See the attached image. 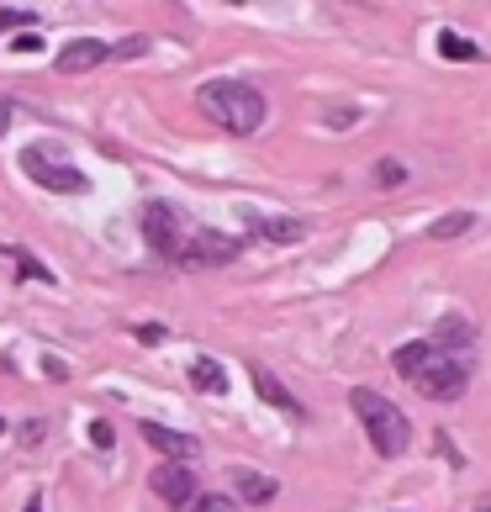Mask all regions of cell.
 Here are the masks:
<instances>
[{
  "mask_svg": "<svg viewBox=\"0 0 491 512\" xmlns=\"http://www.w3.org/2000/svg\"><path fill=\"white\" fill-rule=\"evenodd\" d=\"M391 365H396L402 381L418 386L428 402H455V396H465V386H470V370L455 354H439L433 344H402L391 354Z\"/></svg>",
  "mask_w": 491,
  "mask_h": 512,
  "instance_id": "6da1fadb",
  "label": "cell"
},
{
  "mask_svg": "<svg viewBox=\"0 0 491 512\" xmlns=\"http://www.w3.org/2000/svg\"><path fill=\"white\" fill-rule=\"evenodd\" d=\"M196 101H201L206 117H212L222 132H233V138H249V132L264 127V96L243 80H206L196 90Z\"/></svg>",
  "mask_w": 491,
  "mask_h": 512,
  "instance_id": "7a4b0ae2",
  "label": "cell"
},
{
  "mask_svg": "<svg viewBox=\"0 0 491 512\" xmlns=\"http://www.w3.org/2000/svg\"><path fill=\"white\" fill-rule=\"evenodd\" d=\"M354 402V412H360V423H365V439L375 444V454L381 460H396V454H407V444H412V423H407V412L396 407V402H386L381 391H354L349 396Z\"/></svg>",
  "mask_w": 491,
  "mask_h": 512,
  "instance_id": "3957f363",
  "label": "cell"
},
{
  "mask_svg": "<svg viewBox=\"0 0 491 512\" xmlns=\"http://www.w3.org/2000/svg\"><path fill=\"white\" fill-rule=\"evenodd\" d=\"M143 238H148V249H154L159 259L180 264L185 243H191V227L180 222V212H175L169 201H148V206H143Z\"/></svg>",
  "mask_w": 491,
  "mask_h": 512,
  "instance_id": "277c9868",
  "label": "cell"
},
{
  "mask_svg": "<svg viewBox=\"0 0 491 512\" xmlns=\"http://www.w3.org/2000/svg\"><path fill=\"white\" fill-rule=\"evenodd\" d=\"M22 169H27L37 185H48V191H59V196H85V191H90V180L80 175V169L48 159L43 148H27V154H22Z\"/></svg>",
  "mask_w": 491,
  "mask_h": 512,
  "instance_id": "5b68a950",
  "label": "cell"
},
{
  "mask_svg": "<svg viewBox=\"0 0 491 512\" xmlns=\"http://www.w3.org/2000/svg\"><path fill=\"white\" fill-rule=\"evenodd\" d=\"M228 259H238V238H222V233H191L180 254L185 270H206V264H228Z\"/></svg>",
  "mask_w": 491,
  "mask_h": 512,
  "instance_id": "8992f818",
  "label": "cell"
},
{
  "mask_svg": "<svg viewBox=\"0 0 491 512\" xmlns=\"http://www.w3.org/2000/svg\"><path fill=\"white\" fill-rule=\"evenodd\" d=\"M138 433H143V439H148V444H154V449L164 454L169 465H185V460H196V449H201V444L191 439V433H175V428H164V423H143Z\"/></svg>",
  "mask_w": 491,
  "mask_h": 512,
  "instance_id": "52a82bcc",
  "label": "cell"
},
{
  "mask_svg": "<svg viewBox=\"0 0 491 512\" xmlns=\"http://www.w3.org/2000/svg\"><path fill=\"white\" fill-rule=\"evenodd\" d=\"M106 59H111V48L101 43V37H74L59 59H53V69H59V74H85V69H96Z\"/></svg>",
  "mask_w": 491,
  "mask_h": 512,
  "instance_id": "ba28073f",
  "label": "cell"
},
{
  "mask_svg": "<svg viewBox=\"0 0 491 512\" xmlns=\"http://www.w3.org/2000/svg\"><path fill=\"white\" fill-rule=\"evenodd\" d=\"M148 481H154V491H159L169 507H191L196 502V476L185 465H159Z\"/></svg>",
  "mask_w": 491,
  "mask_h": 512,
  "instance_id": "9c48e42d",
  "label": "cell"
},
{
  "mask_svg": "<svg viewBox=\"0 0 491 512\" xmlns=\"http://www.w3.org/2000/svg\"><path fill=\"white\" fill-rule=\"evenodd\" d=\"M470 338H476V322L460 317V312H449V317L433 322V349H439V354H460V349H470Z\"/></svg>",
  "mask_w": 491,
  "mask_h": 512,
  "instance_id": "30bf717a",
  "label": "cell"
},
{
  "mask_svg": "<svg viewBox=\"0 0 491 512\" xmlns=\"http://www.w3.org/2000/svg\"><path fill=\"white\" fill-rule=\"evenodd\" d=\"M254 391H259V396H264V402H270V407H280V412L301 417V402H296V396H291L286 386H280V381H275V375L264 370V365H254Z\"/></svg>",
  "mask_w": 491,
  "mask_h": 512,
  "instance_id": "8fae6325",
  "label": "cell"
},
{
  "mask_svg": "<svg viewBox=\"0 0 491 512\" xmlns=\"http://www.w3.org/2000/svg\"><path fill=\"white\" fill-rule=\"evenodd\" d=\"M233 481H238V497H243V502H254V507L275 502V491H280L270 476H259V470H233Z\"/></svg>",
  "mask_w": 491,
  "mask_h": 512,
  "instance_id": "7c38bea8",
  "label": "cell"
},
{
  "mask_svg": "<svg viewBox=\"0 0 491 512\" xmlns=\"http://www.w3.org/2000/svg\"><path fill=\"white\" fill-rule=\"evenodd\" d=\"M191 386L206 391V396H222L228 391V370H222L217 359H191Z\"/></svg>",
  "mask_w": 491,
  "mask_h": 512,
  "instance_id": "4fadbf2b",
  "label": "cell"
},
{
  "mask_svg": "<svg viewBox=\"0 0 491 512\" xmlns=\"http://www.w3.org/2000/svg\"><path fill=\"white\" fill-rule=\"evenodd\" d=\"M439 53H444V59H460V64L481 59V48L470 43V37H460V32H439Z\"/></svg>",
  "mask_w": 491,
  "mask_h": 512,
  "instance_id": "5bb4252c",
  "label": "cell"
},
{
  "mask_svg": "<svg viewBox=\"0 0 491 512\" xmlns=\"http://www.w3.org/2000/svg\"><path fill=\"white\" fill-rule=\"evenodd\" d=\"M43 22V11H32V6H0V32H27Z\"/></svg>",
  "mask_w": 491,
  "mask_h": 512,
  "instance_id": "9a60e30c",
  "label": "cell"
},
{
  "mask_svg": "<svg viewBox=\"0 0 491 512\" xmlns=\"http://www.w3.org/2000/svg\"><path fill=\"white\" fill-rule=\"evenodd\" d=\"M259 233L275 238V243H296L301 233H307V227H301L296 217H270V222H259Z\"/></svg>",
  "mask_w": 491,
  "mask_h": 512,
  "instance_id": "2e32d148",
  "label": "cell"
},
{
  "mask_svg": "<svg viewBox=\"0 0 491 512\" xmlns=\"http://www.w3.org/2000/svg\"><path fill=\"white\" fill-rule=\"evenodd\" d=\"M470 222H476L470 212H449V217H439L428 227V238H460V233H470Z\"/></svg>",
  "mask_w": 491,
  "mask_h": 512,
  "instance_id": "e0dca14e",
  "label": "cell"
},
{
  "mask_svg": "<svg viewBox=\"0 0 491 512\" xmlns=\"http://www.w3.org/2000/svg\"><path fill=\"white\" fill-rule=\"evenodd\" d=\"M402 180H407V169L396 164V159H381V164H375V185H381V191H396Z\"/></svg>",
  "mask_w": 491,
  "mask_h": 512,
  "instance_id": "ac0fdd59",
  "label": "cell"
},
{
  "mask_svg": "<svg viewBox=\"0 0 491 512\" xmlns=\"http://www.w3.org/2000/svg\"><path fill=\"white\" fill-rule=\"evenodd\" d=\"M0 254H11L16 264H22V275H27V280H48V286H53V275H48V270H43V264H37L27 249H0Z\"/></svg>",
  "mask_w": 491,
  "mask_h": 512,
  "instance_id": "d6986e66",
  "label": "cell"
},
{
  "mask_svg": "<svg viewBox=\"0 0 491 512\" xmlns=\"http://www.w3.org/2000/svg\"><path fill=\"white\" fill-rule=\"evenodd\" d=\"M185 512H238V502H233V497H217V491H212V497H196Z\"/></svg>",
  "mask_w": 491,
  "mask_h": 512,
  "instance_id": "ffe728a7",
  "label": "cell"
},
{
  "mask_svg": "<svg viewBox=\"0 0 491 512\" xmlns=\"http://www.w3.org/2000/svg\"><path fill=\"white\" fill-rule=\"evenodd\" d=\"M90 444H96L101 454H106L111 444H117V433H111V423H106V417H96V423H90Z\"/></svg>",
  "mask_w": 491,
  "mask_h": 512,
  "instance_id": "44dd1931",
  "label": "cell"
},
{
  "mask_svg": "<svg viewBox=\"0 0 491 512\" xmlns=\"http://www.w3.org/2000/svg\"><path fill=\"white\" fill-rule=\"evenodd\" d=\"M22 444H27V449H37V444H43V417H32V423L22 428Z\"/></svg>",
  "mask_w": 491,
  "mask_h": 512,
  "instance_id": "7402d4cb",
  "label": "cell"
},
{
  "mask_svg": "<svg viewBox=\"0 0 491 512\" xmlns=\"http://www.w3.org/2000/svg\"><path fill=\"white\" fill-rule=\"evenodd\" d=\"M148 48V37H127V43L122 48H111V53H122V59H132V53H143Z\"/></svg>",
  "mask_w": 491,
  "mask_h": 512,
  "instance_id": "603a6c76",
  "label": "cell"
},
{
  "mask_svg": "<svg viewBox=\"0 0 491 512\" xmlns=\"http://www.w3.org/2000/svg\"><path fill=\"white\" fill-rule=\"evenodd\" d=\"M11 127V96H0V132Z\"/></svg>",
  "mask_w": 491,
  "mask_h": 512,
  "instance_id": "cb8c5ba5",
  "label": "cell"
},
{
  "mask_svg": "<svg viewBox=\"0 0 491 512\" xmlns=\"http://www.w3.org/2000/svg\"><path fill=\"white\" fill-rule=\"evenodd\" d=\"M22 512H43V502H37V497H32V502H27V507H22Z\"/></svg>",
  "mask_w": 491,
  "mask_h": 512,
  "instance_id": "d4e9b609",
  "label": "cell"
},
{
  "mask_svg": "<svg viewBox=\"0 0 491 512\" xmlns=\"http://www.w3.org/2000/svg\"><path fill=\"white\" fill-rule=\"evenodd\" d=\"M476 512H491V507H476Z\"/></svg>",
  "mask_w": 491,
  "mask_h": 512,
  "instance_id": "484cf974",
  "label": "cell"
}]
</instances>
